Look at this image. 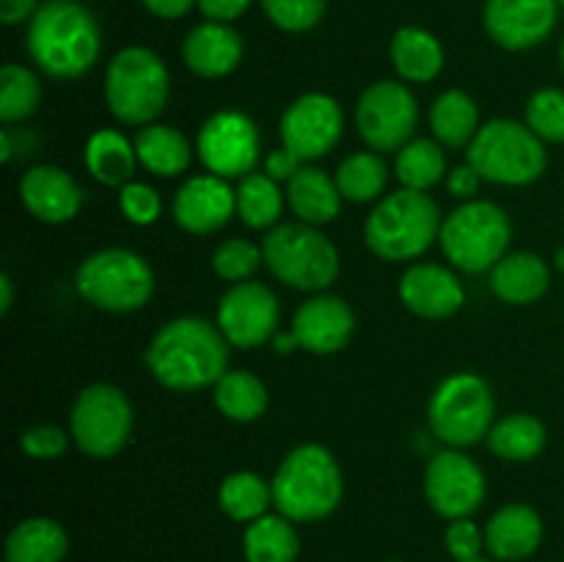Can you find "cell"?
Segmentation results:
<instances>
[{
	"label": "cell",
	"mask_w": 564,
	"mask_h": 562,
	"mask_svg": "<svg viewBox=\"0 0 564 562\" xmlns=\"http://www.w3.org/2000/svg\"><path fill=\"white\" fill-rule=\"evenodd\" d=\"M356 331V314L341 298L314 295L301 303L292 317V339L297 347L317 356H330L347 347Z\"/></svg>",
	"instance_id": "cell-18"
},
{
	"label": "cell",
	"mask_w": 564,
	"mask_h": 562,
	"mask_svg": "<svg viewBox=\"0 0 564 562\" xmlns=\"http://www.w3.org/2000/svg\"><path fill=\"white\" fill-rule=\"evenodd\" d=\"M229 342L218 325L204 317L169 320L152 336L147 367L171 391H198L215 386L229 369Z\"/></svg>",
	"instance_id": "cell-1"
},
{
	"label": "cell",
	"mask_w": 564,
	"mask_h": 562,
	"mask_svg": "<svg viewBox=\"0 0 564 562\" xmlns=\"http://www.w3.org/2000/svg\"><path fill=\"white\" fill-rule=\"evenodd\" d=\"M284 213V193L268 174H248L237 187V215L248 229H273Z\"/></svg>",
	"instance_id": "cell-35"
},
{
	"label": "cell",
	"mask_w": 564,
	"mask_h": 562,
	"mask_svg": "<svg viewBox=\"0 0 564 562\" xmlns=\"http://www.w3.org/2000/svg\"><path fill=\"white\" fill-rule=\"evenodd\" d=\"M560 61H562V69H564V42H562V47H560Z\"/></svg>",
	"instance_id": "cell-52"
},
{
	"label": "cell",
	"mask_w": 564,
	"mask_h": 562,
	"mask_svg": "<svg viewBox=\"0 0 564 562\" xmlns=\"http://www.w3.org/2000/svg\"><path fill=\"white\" fill-rule=\"evenodd\" d=\"M262 262V246H257L251 240H242V237L224 240L213 253V270L224 281H231V284H240V281L251 279Z\"/></svg>",
	"instance_id": "cell-40"
},
{
	"label": "cell",
	"mask_w": 564,
	"mask_h": 562,
	"mask_svg": "<svg viewBox=\"0 0 564 562\" xmlns=\"http://www.w3.org/2000/svg\"><path fill=\"white\" fill-rule=\"evenodd\" d=\"M479 185H482V176H479V171L474 169L471 163L457 165V169H452L449 176H446V187H449L452 196L457 198H471L474 193L479 191Z\"/></svg>",
	"instance_id": "cell-47"
},
{
	"label": "cell",
	"mask_w": 564,
	"mask_h": 562,
	"mask_svg": "<svg viewBox=\"0 0 564 562\" xmlns=\"http://www.w3.org/2000/svg\"><path fill=\"white\" fill-rule=\"evenodd\" d=\"M397 180L402 182V187H411V191H424L438 185L446 174V158L441 152L438 141H430V138H413L405 147L397 152Z\"/></svg>",
	"instance_id": "cell-36"
},
{
	"label": "cell",
	"mask_w": 564,
	"mask_h": 562,
	"mask_svg": "<svg viewBox=\"0 0 564 562\" xmlns=\"http://www.w3.org/2000/svg\"><path fill=\"white\" fill-rule=\"evenodd\" d=\"M242 551L248 562H295L301 554V538L290 518L262 516L248 523L242 534Z\"/></svg>",
	"instance_id": "cell-32"
},
{
	"label": "cell",
	"mask_w": 564,
	"mask_h": 562,
	"mask_svg": "<svg viewBox=\"0 0 564 562\" xmlns=\"http://www.w3.org/2000/svg\"><path fill=\"white\" fill-rule=\"evenodd\" d=\"M543 543V521L529 505H507L485 527V549L505 562L532 556Z\"/></svg>",
	"instance_id": "cell-23"
},
{
	"label": "cell",
	"mask_w": 564,
	"mask_h": 562,
	"mask_svg": "<svg viewBox=\"0 0 564 562\" xmlns=\"http://www.w3.org/2000/svg\"><path fill=\"white\" fill-rule=\"evenodd\" d=\"M171 77L163 58L149 47H124L105 72V102L124 125L147 127L169 105Z\"/></svg>",
	"instance_id": "cell-5"
},
{
	"label": "cell",
	"mask_w": 564,
	"mask_h": 562,
	"mask_svg": "<svg viewBox=\"0 0 564 562\" xmlns=\"http://www.w3.org/2000/svg\"><path fill=\"white\" fill-rule=\"evenodd\" d=\"M154 17H163V20H180L185 17L198 0H141Z\"/></svg>",
	"instance_id": "cell-48"
},
{
	"label": "cell",
	"mask_w": 564,
	"mask_h": 562,
	"mask_svg": "<svg viewBox=\"0 0 564 562\" xmlns=\"http://www.w3.org/2000/svg\"><path fill=\"white\" fill-rule=\"evenodd\" d=\"M75 287L83 301L110 314L138 312L154 295V270L127 248H102L80 262Z\"/></svg>",
	"instance_id": "cell-8"
},
{
	"label": "cell",
	"mask_w": 564,
	"mask_h": 562,
	"mask_svg": "<svg viewBox=\"0 0 564 562\" xmlns=\"http://www.w3.org/2000/svg\"><path fill=\"white\" fill-rule=\"evenodd\" d=\"M468 562H488V560H482V556H477V560H468Z\"/></svg>",
	"instance_id": "cell-53"
},
{
	"label": "cell",
	"mask_w": 564,
	"mask_h": 562,
	"mask_svg": "<svg viewBox=\"0 0 564 562\" xmlns=\"http://www.w3.org/2000/svg\"><path fill=\"white\" fill-rule=\"evenodd\" d=\"M218 505L231 521L251 523L268 516V507L273 505V488L259 474L235 472L220 483Z\"/></svg>",
	"instance_id": "cell-34"
},
{
	"label": "cell",
	"mask_w": 564,
	"mask_h": 562,
	"mask_svg": "<svg viewBox=\"0 0 564 562\" xmlns=\"http://www.w3.org/2000/svg\"><path fill=\"white\" fill-rule=\"evenodd\" d=\"M196 149L209 174L242 180L259 163V130L240 110H220L204 121Z\"/></svg>",
	"instance_id": "cell-13"
},
{
	"label": "cell",
	"mask_w": 564,
	"mask_h": 562,
	"mask_svg": "<svg viewBox=\"0 0 564 562\" xmlns=\"http://www.w3.org/2000/svg\"><path fill=\"white\" fill-rule=\"evenodd\" d=\"M138 163L154 176H180L191 169L193 149L187 138L176 127L147 125L135 136Z\"/></svg>",
	"instance_id": "cell-28"
},
{
	"label": "cell",
	"mask_w": 564,
	"mask_h": 562,
	"mask_svg": "<svg viewBox=\"0 0 564 562\" xmlns=\"http://www.w3.org/2000/svg\"><path fill=\"white\" fill-rule=\"evenodd\" d=\"M102 36L86 6L75 0H50L39 6L28 25V53L39 69L58 80L80 77L97 64Z\"/></svg>",
	"instance_id": "cell-2"
},
{
	"label": "cell",
	"mask_w": 564,
	"mask_h": 562,
	"mask_svg": "<svg viewBox=\"0 0 564 562\" xmlns=\"http://www.w3.org/2000/svg\"><path fill=\"white\" fill-rule=\"evenodd\" d=\"M556 268H560L562 273H564V248H560V251H556Z\"/></svg>",
	"instance_id": "cell-51"
},
{
	"label": "cell",
	"mask_w": 564,
	"mask_h": 562,
	"mask_svg": "<svg viewBox=\"0 0 564 562\" xmlns=\"http://www.w3.org/2000/svg\"><path fill=\"white\" fill-rule=\"evenodd\" d=\"M328 0H262L264 14L286 33H306L325 17Z\"/></svg>",
	"instance_id": "cell-41"
},
{
	"label": "cell",
	"mask_w": 564,
	"mask_h": 562,
	"mask_svg": "<svg viewBox=\"0 0 564 562\" xmlns=\"http://www.w3.org/2000/svg\"><path fill=\"white\" fill-rule=\"evenodd\" d=\"M391 66L408 83H430L444 69V47L424 28H400L391 39Z\"/></svg>",
	"instance_id": "cell-26"
},
{
	"label": "cell",
	"mask_w": 564,
	"mask_h": 562,
	"mask_svg": "<svg viewBox=\"0 0 564 562\" xmlns=\"http://www.w3.org/2000/svg\"><path fill=\"white\" fill-rule=\"evenodd\" d=\"M36 14V0H0V22L17 25Z\"/></svg>",
	"instance_id": "cell-49"
},
{
	"label": "cell",
	"mask_w": 564,
	"mask_h": 562,
	"mask_svg": "<svg viewBox=\"0 0 564 562\" xmlns=\"http://www.w3.org/2000/svg\"><path fill=\"white\" fill-rule=\"evenodd\" d=\"M66 551V529L44 516L25 518L6 538V562H64Z\"/></svg>",
	"instance_id": "cell-27"
},
{
	"label": "cell",
	"mask_w": 564,
	"mask_h": 562,
	"mask_svg": "<svg viewBox=\"0 0 564 562\" xmlns=\"http://www.w3.org/2000/svg\"><path fill=\"white\" fill-rule=\"evenodd\" d=\"M545 424L532 413H510L488 433V446L496 457L510 463L534 461L545 450Z\"/></svg>",
	"instance_id": "cell-31"
},
{
	"label": "cell",
	"mask_w": 564,
	"mask_h": 562,
	"mask_svg": "<svg viewBox=\"0 0 564 562\" xmlns=\"http://www.w3.org/2000/svg\"><path fill=\"white\" fill-rule=\"evenodd\" d=\"M119 207L124 218L135 226H149L160 218V196L147 182H127L119 193Z\"/></svg>",
	"instance_id": "cell-42"
},
{
	"label": "cell",
	"mask_w": 564,
	"mask_h": 562,
	"mask_svg": "<svg viewBox=\"0 0 564 562\" xmlns=\"http://www.w3.org/2000/svg\"><path fill=\"white\" fill-rule=\"evenodd\" d=\"M551 273L543 257L532 251L507 253L494 270H490V290L499 301L512 306H529L549 292Z\"/></svg>",
	"instance_id": "cell-24"
},
{
	"label": "cell",
	"mask_w": 564,
	"mask_h": 562,
	"mask_svg": "<svg viewBox=\"0 0 564 562\" xmlns=\"http://www.w3.org/2000/svg\"><path fill=\"white\" fill-rule=\"evenodd\" d=\"M400 301L416 317L446 320L460 312L463 303H466V290L449 268L419 262L402 275Z\"/></svg>",
	"instance_id": "cell-20"
},
{
	"label": "cell",
	"mask_w": 564,
	"mask_h": 562,
	"mask_svg": "<svg viewBox=\"0 0 564 562\" xmlns=\"http://www.w3.org/2000/svg\"><path fill=\"white\" fill-rule=\"evenodd\" d=\"M11 303H14V287H11L9 275H0V314H9Z\"/></svg>",
	"instance_id": "cell-50"
},
{
	"label": "cell",
	"mask_w": 564,
	"mask_h": 562,
	"mask_svg": "<svg viewBox=\"0 0 564 562\" xmlns=\"http://www.w3.org/2000/svg\"><path fill=\"white\" fill-rule=\"evenodd\" d=\"M389 169L375 152H356L336 169V187L341 198L356 204L375 202L386 191Z\"/></svg>",
	"instance_id": "cell-37"
},
{
	"label": "cell",
	"mask_w": 564,
	"mask_h": 562,
	"mask_svg": "<svg viewBox=\"0 0 564 562\" xmlns=\"http://www.w3.org/2000/svg\"><path fill=\"white\" fill-rule=\"evenodd\" d=\"M301 169H303V160L286 147L275 149V152H270L268 158H264V174L273 176L275 182H290Z\"/></svg>",
	"instance_id": "cell-45"
},
{
	"label": "cell",
	"mask_w": 564,
	"mask_h": 562,
	"mask_svg": "<svg viewBox=\"0 0 564 562\" xmlns=\"http://www.w3.org/2000/svg\"><path fill=\"white\" fill-rule=\"evenodd\" d=\"M281 320L279 298L259 281H240L218 303V328L231 347L253 350L275 336Z\"/></svg>",
	"instance_id": "cell-14"
},
{
	"label": "cell",
	"mask_w": 564,
	"mask_h": 562,
	"mask_svg": "<svg viewBox=\"0 0 564 562\" xmlns=\"http://www.w3.org/2000/svg\"><path fill=\"white\" fill-rule=\"evenodd\" d=\"M560 6H562V9H564V0H560Z\"/></svg>",
	"instance_id": "cell-54"
},
{
	"label": "cell",
	"mask_w": 564,
	"mask_h": 562,
	"mask_svg": "<svg viewBox=\"0 0 564 562\" xmlns=\"http://www.w3.org/2000/svg\"><path fill=\"white\" fill-rule=\"evenodd\" d=\"M270 488L275 510L301 523L328 518L345 494L339 463L319 444L295 446L281 461Z\"/></svg>",
	"instance_id": "cell-3"
},
{
	"label": "cell",
	"mask_w": 564,
	"mask_h": 562,
	"mask_svg": "<svg viewBox=\"0 0 564 562\" xmlns=\"http://www.w3.org/2000/svg\"><path fill=\"white\" fill-rule=\"evenodd\" d=\"M253 0H198V9L207 20L213 22H235L237 17H242L248 11Z\"/></svg>",
	"instance_id": "cell-46"
},
{
	"label": "cell",
	"mask_w": 564,
	"mask_h": 562,
	"mask_svg": "<svg viewBox=\"0 0 564 562\" xmlns=\"http://www.w3.org/2000/svg\"><path fill=\"white\" fill-rule=\"evenodd\" d=\"M496 402L490 386L474 372L449 375L430 397V430L452 450L479 444L494 428Z\"/></svg>",
	"instance_id": "cell-10"
},
{
	"label": "cell",
	"mask_w": 564,
	"mask_h": 562,
	"mask_svg": "<svg viewBox=\"0 0 564 562\" xmlns=\"http://www.w3.org/2000/svg\"><path fill=\"white\" fill-rule=\"evenodd\" d=\"M345 130L341 105L328 94H303L281 116V143L303 163L325 158L339 143Z\"/></svg>",
	"instance_id": "cell-16"
},
{
	"label": "cell",
	"mask_w": 564,
	"mask_h": 562,
	"mask_svg": "<svg viewBox=\"0 0 564 562\" xmlns=\"http://www.w3.org/2000/svg\"><path fill=\"white\" fill-rule=\"evenodd\" d=\"M218 411L231 422H253L268 411V386L246 369H229L213 386Z\"/></svg>",
	"instance_id": "cell-33"
},
{
	"label": "cell",
	"mask_w": 564,
	"mask_h": 562,
	"mask_svg": "<svg viewBox=\"0 0 564 562\" xmlns=\"http://www.w3.org/2000/svg\"><path fill=\"white\" fill-rule=\"evenodd\" d=\"M560 0H488L485 28L505 50H532L556 28Z\"/></svg>",
	"instance_id": "cell-17"
},
{
	"label": "cell",
	"mask_w": 564,
	"mask_h": 562,
	"mask_svg": "<svg viewBox=\"0 0 564 562\" xmlns=\"http://www.w3.org/2000/svg\"><path fill=\"white\" fill-rule=\"evenodd\" d=\"M135 143L127 141L119 130H97L86 143V169L99 185L124 187L135 174Z\"/></svg>",
	"instance_id": "cell-29"
},
{
	"label": "cell",
	"mask_w": 564,
	"mask_h": 562,
	"mask_svg": "<svg viewBox=\"0 0 564 562\" xmlns=\"http://www.w3.org/2000/svg\"><path fill=\"white\" fill-rule=\"evenodd\" d=\"M466 152L468 163L494 185H532L549 165L545 141H540L529 125L512 119H494L479 127Z\"/></svg>",
	"instance_id": "cell-7"
},
{
	"label": "cell",
	"mask_w": 564,
	"mask_h": 562,
	"mask_svg": "<svg viewBox=\"0 0 564 562\" xmlns=\"http://www.w3.org/2000/svg\"><path fill=\"white\" fill-rule=\"evenodd\" d=\"M430 127H433V136L441 147L468 149L479 132L477 102L457 88L441 94L430 108Z\"/></svg>",
	"instance_id": "cell-30"
},
{
	"label": "cell",
	"mask_w": 564,
	"mask_h": 562,
	"mask_svg": "<svg viewBox=\"0 0 564 562\" xmlns=\"http://www.w3.org/2000/svg\"><path fill=\"white\" fill-rule=\"evenodd\" d=\"M485 472L460 450L438 452L424 472V496L438 516L457 521L479 510L485 501Z\"/></svg>",
	"instance_id": "cell-15"
},
{
	"label": "cell",
	"mask_w": 564,
	"mask_h": 562,
	"mask_svg": "<svg viewBox=\"0 0 564 562\" xmlns=\"http://www.w3.org/2000/svg\"><path fill=\"white\" fill-rule=\"evenodd\" d=\"M42 102V83L28 66L6 64L0 69V119L6 125L28 119Z\"/></svg>",
	"instance_id": "cell-38"
},
{
	"label": "cell",
	"mask_w": 564,
	"mask_h": 562,
	"mask_svg": "<svg viewBox=\"0 0 564 562\" xmlns=\"http://www.w3.org/2000/svg\"><path fill=\"white\" fill-rule=\"evenodd\" d=\"M20 446L25 455L36 457V461H55L69 446V435L58 424H36L20 435Z\"/></svg>",
	"instance_id": "cell-43"
},
{
	"label": "cell",
	"mask_w": 564,
	"mask_h": 562,
	"mask_svg": "<svg viewBox=\"0 0 564 562\" xmlns=\"http://www.w3.org/2000/svg\"><path fill=\"white\" fill-rule=\"evenodd\" d=\"M262 257L270 273L292 290H328L339 275L336 246L317 226L303 220L273 226L262 240Z\"/></svg>",
	"instance_id": "cell-6"
},
{
	"label": "cell",
	"mask_w": 564,
	"mask_h": 562,
	"mask_svg": "<svg viewBox=\"0 0 564 562\" xmlns=\"http://www.w3.org/2000/svg\"><path fill=\"white\" fill-rule=\"evenodd\" d=\"M69 435L83 455L97 461L119 455L132 435V406L124 391L110 383L86 386L72 406Z\"/></svg>",
	"instance_id": "cell-11"
},
{
	"label": "cell",
	"mask_w": 564,
	"mask_h": 562,
	"mask_svg": "<svg viewBox=\"0 0 564 562\" xmlns=\"http://www.w3.org/2000/svg\"><path fill=\"white\" fill-rule=\"evenodd\" d=\"M356 125L372 152H400L413 141L411 136L419 125L416 97L405 83H372L358 99Z\"/></svg>",
	"instance_id": "cell-12"
},
{
	"label": "cell",
	"mask_w": 564,
	"mask_h": 562,
	"mask_svg": "<svg viewBox=\"0 0 564 562\" xmlns=\"http://www.w3.org/2000/svg\"><path fill=\"white\" fill-rule=\"evenodd\" d=\"M286 202L297 220L308 226H323L339 215L341 193L336 180H330L323 169L303 165L290 182H286Z\"/></svg>",
	"instance_id": "cell-25"
},
{
	"label": "cell",
	"mask_w": 564,
	"mask_h": 562,
	"mask_svg": "<svg viewBox=\"0 0 564 562\" xmlns=\"http://www.w3.org/2000/svg\"><path fill=\"white\" fill-rule=\"evenodd\" d=\"M441 226L438 204L427 193L400 187L369 213L364 240L383 262H411L438 240Z\"/></svg>",
	"instance_id": "cell-4"
},
{
	"label": "cell",
	"mask_w": 564,
	"mask_h": 562,
	"mask_svg": "<svg viewBox=\"0 0 564 562\" xmlns=\"http://www.w3.org/2000/svg\"><path fill=\"white\" fill-rule=\"evenodd\" d=\"M444 543L446 551L455 556V562H468V560H477L485 549V534L471 518H457L446 527L444 534Z\"/></svg>",
	"instance_id": "cell-44"
},
{
	"label": "cell",
	"mask_w": 564,
	"mask_h": 562,
	"mask_svg": "<svg viewBox=\"0 0 564 562\" xmlns=\"http://www.w3.org/2000/svg\"><path fill=\"white\" fill-rule=\"evenodd\" d=\"M237 213V191L224 176H191L174 196V220L191 235H213Z\"/></svg>",
	"instance_id": "cell-19"
},
{
	"label": "cell",
	"mask_w": 564,
	"mask_h": 562,
	"mask_svg": "<svg viewBox=\"0 0 564 562\" xmlns=\"http://www.w3.org/2000/svg\"><path fill=\"white\" fill-rule=\"evenodd\" d=\"M182 58L187 69L198 77H226L240 66L242 61V36L226 22H202L193 28L182 44Z\"/></svg>",
	"instance_id": "cell-22"
},
{
	"label": "cell",
	"mask_w": 564,
	"mask_h": 562,
	"mask_svg": "<svg viewBox=\"0 0 564 562\" xmlns=\"http://www.w3.org/2000/svg\"><path fill=\"white\" fill-rule=\"evenodd\" d=\"M20 198L28 213L44 224H66L83 207V187L58 165H33L20 180Z\"/></svg>",
	"instance_id": "cell-21"
},
{
	"label": "cell",
	"mask_w": 564,
	"mask_h": 562,
	"mask_svg": "<svg viewBox=\"0 0 564 562\" xmlns=\"http://www.w3.org/2000/svg\"><path fill=\"white\" fill-rule=\"evenodd\" d=\"M527 125L540 141L564 143V91L540 88L527 102Z\"/></svg>",
	"instance_id": "cell-39"
},
{
	"label": "cell",
	"mask_w": 564,
	"mask_h": 562,
	"mask_svg": "<svg viewBox=\"0 0 564 562\" xmlns=\"http://www.w3.org/2000/svg\"><path fill=\"white\" fill-rule=\"evenodd\" d=\"M444 257L463 273L494 270L507 257L512 224L505 209L494 202H466L446 215L441 226Z\"/></svg>",
	"instance_id": "cell-9"
}]
</instances>
